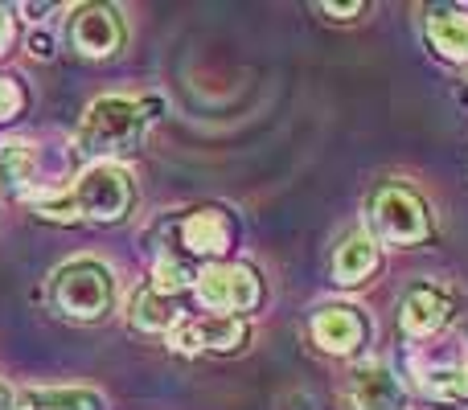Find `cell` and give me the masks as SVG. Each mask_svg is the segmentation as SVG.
I'll use <instances>...</instances> for the list:
<instances>
[{
	"label": "cell",
	"mask_w": 468,
	"mask_h": 410,
	"mask_svg": "<svg viewBox=\"0 0 468 410\" xmlns=\"http://www.w3.org/2000/svg\"><path fill=\"white\" fill-rule=\"evenodd\" d=\"M464 74H468V62H464Z\"/></svg>",
	"instance_id": "obj_23"
},
{
	"label": "cell",
	"mask_w": 468,
	"mask_h": 410,
	"mask_svg": "<svg viewBox=\"0 0 468 410\" xmlns=\"http://www.w3.org/2000/svg\"><path fill=\"white\" fill-rule=\"evenodd\" d=\"M349 398L357 410H403V382L390 373V365L382 362H366L354 370L349 382Z\"/></svg>",
	"instance_id": "obj_9"
},
{
	"label": "cell",
	"mask_w": 468,
	"mask_h": 410,
	"mask_svg": "<svg viewBox=\"0 0 468 410\" xmlns=\"http://www.w3.org/2000/svg\"><path fill=\"white\" fill-rule=\"evenodd\" d=\"M181 238H186V247L194 255H227L234 238L227 209H194L186 217V226H181Z\"/></svg>",
	"instance_id": "obj_11"
},
{
	"label": "cell",
	"mask_w": 468,
	"mask_h": 410,
	"mask_svg": "<svg viewBox=\"0 0 468 410\" xmlns=\"http://www.w3.org/2000/svg\"><path fill=\"white\" fill-rule=\"evenodd\" d=\"M374 230L382 242H395V247H411L423 242L431 234V214L423 205V197L407 185H382L370 202Z\"/></svg>",
	"instance_id": "obj_4"
},
{
	"label": "cell",
	"mask_w": 468,
	"mask_h": 410,
	"mask_svg": "<svg viewBox=\"0 0 468 410\" xmlns=\"http://www.w3.org/2000/svg\"><path fill=\"white\" fill-rule=\"evenodd\" d=\"M374 267H378V242L366 238V234H349L333 255V279L341 288H357L374 275Z\"/></svg>",
	"instance_id": "obj_13"
},
{
	"label": "cell",
	"mask_w": 468,
	"mask_h": 410,
	"mask_svg": "<svg viewBox=\"0 0 468 410\" xmlns=\"http://www.w3.org/2000/svg\"><path fill=\"white\" fill-rule=\"evenodd\" d=\"M428 41L448 62H468V13L461 8H431L428 13Z\"/></svg>",
	"instance_id": "obj_12"
},
{
	"label": "cell",
	"mask_w": 468,
	"mask_h": 410,
	"mask_svg": "<svg viewBox=\"0 0 468 410\" xmlns=\"http://www.w3.org/2000/svg\"><path fill=\"white\" fill-rule=\"evenodd\" d=\"M189 279H194V275H189L186 267L177 263V258H161V263H156V275H153V283H148V288L161 291V296H173V300H177L181 291L189 288Z\"/></svg>",
	"instance_id": "obj_18"
},
{
	"label": "cell",
	"mask_w": 468,
	"mask_h": 410,
	"mask_svg": "<svg viewBox=\"0 0 468 410\" xmlns=\"http://www.w3.org/2000/svg\"><path fill=\"white\" fill-rule=\"evenodd\" d=\"M13 410H107L103 394L87 386H54V390H25Z\"/></svg>",
	"instance_id": "obj_14"
},
{
	"label": "cell",
	"mask_w": 468,
	"mask_h": 410,
	"mask_svg": "<svg viewBox=\"0 0 468 410\" xmlns=\"http://www.w3.org/2000/svg\"><path fill=\"white\" fill-rule=\"evenodd\" d=\"M448 316H452V300L440 288H428V283L407 291L403 308H399V324H403L407 337H431L448 324Z\"/></svg>",
	"instance_id": "obj_10"
},
{
	"label": "cell",
	"mask_w": 468,
	"mask_h": 410,
	"mask_svg": "<svg viewBox=\"0 0 468 410\" xmlns=\"http://www.w3.org/2000/svg\"><path fill=\"white\" fill-rule=\"evenodd\" d=\"M161 111V99H128V95H103L87 107L79 123V144L82 156L90 161H107V156H123L144 140L148 123Z\"/></svg>",
	"instance_id": "obj_1"
},
{
	"label": "cell",
	"mask_w": 468,
	"mask_h": 410,
	"mask_svg": "<svg viewBox=\"0 0 468 410\" xmlns=\"http://www.w3.org/2000/svg\"><path fill=\"white\" fill-rule=\"evenodd\" d=\"M70 37H74V49L87 58H107L123 46L128 29H123V16L120 8L112 5H87L74 13L70 21Z\"/></svg>",
	"instance_id": "obj_7"
},
{
	"label": "cell",
	"mask_w": 468,
	"mask_h": 410,
	"mask_svg": "<svg viewBox=\"0 0 468 410\" xmlns=\"http://www.w3.org/2000/svg\"><path fill=\"white\" fill-rule=\"evenodd\" d=\"M132 324H136L140 332H165L177 324V304H173V296H161V291L153 288H140L136 300H132Z\"/></svg>",
	"instance_id": "obj_15"
},
{
	"label": "cell",
	"mask_w": 468,
	"mask_h": 410,
	"mask_svg": "<svg viewBox=\"0 0 468 410\" xmlns=\"http://www.w3.org/2000/svg\"><path fill=\"white\" fill-rule=\"evenodd\" d=\"M0 410H13V398H8L5 386H0Z\"/></svg>",
	"instance_id": "obj_22"
},
{
	"label": "cell",
	"mask_w": 468,
	"mask_h": 410,
	"mask_svg": "<svg viewBox=\"0 0 468 410\" xmlns=\"http://www.w3.org/2000/svg\"><path fill=\"white\" fill-rule=\"evenodd\" d=\"M366 332H370L366 316L349 304H329L313 316V337L324 353H357L366 345Z\"/></svg>",
	"instance_id": "obj_8"
},
{
	"label": "cell",
	"mask_w": 468,
	"mask_h": 410,
	"mask_svg": "<svg viewBox=\"0 0 468 410\" xmlns=\"http://www.w3.org/2000/svg\"><path fill=\"white\" fill-rule=\"evenodd\" d=\"M250 329L239 316H197V321H177L169 329V345L177 353H230V349L247 345Z\"/></svg>",
	"instance_id": "obj_6"
},
{
	"label": "cell",
	"mask_w": 468,
	"mask_h": 410,
	"mask_svg": "<svg viewBox=\"0 0 468 410\" xmlns=\"http://www.w3.org/2000/svg\"><path fill=\"white\" fill-rule=\"evenodd\" d=\"M16 111H21V90L8 79H0V120H13Z\"/></svg>",
	"instance_id": "obj_19"
},
{
	"label": "cell",
	"mask_w": 468,
	"mask_h": 410,
	"mask_svg": "<svg viewBox=\"0 0 468 410\" xmlns=\"http://www.w3.org/2000/svg\"><path fill=\"white\" fill-rule=\"evenodd\" d=\"M8 37H13V21H8V13H0V54H5Z\"/></svg>",
	"instance_id": "obj_21"
},
{
	"label": "cell",
	"mask_w": 468,
	"mask_h": 410,
	"mask_svg": "<svg viewBox=\"0 0 468 410\" xmlns=\"http://www.w3.org/2000/svg\"><path fill=\"white\" fill-rule=\"evenodd\" d=\"M33 164H37V156H33V144L29 140H5L0 144V181L5 185H25V181H33Z\"/></svg>",
	"instance_id": "obj_16"
},
{
	"label": "cell",
	"mask_w": 468,
	"mask_h": 410,
	"mask_svg": "<svg viewBox=\"0 0 468 410\" xmlns=\"http://www.w3.org/2000/svg\"><path fill=\"white\" fill-rule=\"evenodd\" d=\"M136 205V185H132L128 169H120L115 161H103L95 169H87L79 177V185L66 197H49L41 202V217H54V222H123Z\"/></svg>",
	"instance_id": "obj_2"
},
{
	"label": "cell",
	"mask_w": 468,
	"mask_h": 410,
	"mask_svg": "<svg viewBox=\"0 0 468 410\" xmlns=\"http://www.w3.org/2000/svg\"><path fill=\"white\" fill-rule=\"evenodd\" d=\"M420 390L428 398L461 403V398H468V370H431L420 378Z\"/></svg>",
	"instance_id": "obj_17"
},
{
	"label": "cell",
	"mask_w": 468,
	"mask_h": 410,
	"mask_svg": "<svg viewBox=\"0 0 468 410\" xmlns=\"http://www.w3.org/2000/svg\"><path fill=\"white\" fill-rule=\"evenodd\" d=\"M324 13H333V16H354V13H362V5H321Z\"/></svg>",
	"instance_id": "obj_20"
},
{
	"label": "cell",
	"mask_w": 468,
	"mask_h": 410,
	"mask_svg": "<svg viewBox=\"0 0 468 410\" xmlns=\"http://www.w3.org/2000/svg\"><path fill=\"white\" fill-rule=\"evenodd\" d=\"M112 271L99 258H70L49 279V304L70 321H99L112 308Z\"/></svg>",
	"instance_id": "obj_3"
},
{
	"label": "cell",
	"mask_w": 468,
	"mask_h": 410,
	"mask_svg": "<svg viewBox=\"0 0 468 410\" xmlns=\"http://www.w3.org/2000/svg\"><path fill=\"white\" fill-rule=\"evenodd\" d=\"M194 288H197V300L214 312H242V308H255L263 288H259V275L250 267H230V263H218V267H202L194 275Z\"/></svg>",
	"instance_id": "obj_5"
}]
</instances>
